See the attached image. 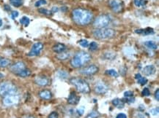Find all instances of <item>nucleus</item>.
<instances>
[{
  "instance_id": "nucleus-1",
  "label": "nucleus",
  "mask_w": 159,
  "mask_h": 118,
  "mask_svg": "<svg viewBox=\"0 0 159 118\" xmlns=\"http://www.w3.org/2000/svg\"><path fill=\"white\" fill-rule=\"evenodd\" d=\"M73 21L79 26H87L93 19V15L91 11L84 8H76L72 12Z\"/></svg>"
},
{
  "instance_id": "nucleus-2",
  "label": "nucleus",
  "mask_w": 159,
  "mask_h": 118,
  "mask_svg": "<svg viewBox=\"0 0 159 118\" xmlns=\"http://www.w3.org/2000/svg\"><path fill=\"white\" fill-rule=\"evenodd\" d=\"M92 56L88 53L84 51L77 52L70 61V64L73 68H80L89 62Z\"/></svg>"
},
{
  "instance_id": "nucleus-3",
  "label": "nucleus",
  "mask_w": 159,
  "mask_h": 118,
  "mask_svg": "<svg viewBox=\"0 0 159 118\" xmlns=\"http://www.w3.org/2000/svg\"><path fill=\"white\" fill-rule=\"evenodd\" d=\"M70 82L76 88L79 93L88 94L90 93V87L86 81L79 77H73L70 80Z\"/></svg>"
},
{
  "instance_id": "nucleus-4",
  "label": "nucleus",
  "mask_w": 159,
  "mask_h": 118,
  "mask_svg": "<svg viewBox=\"0 0 159 118\" xmlns=\"http://www.w3.org/2000/svg\"><path fill=\"white\" fill-rule=\"evenodd\" d=\"M115 30L111 28H96L93 32V36L98 40H110L115 37Z\"/></svg>"
},
{
  "instance_id": "nucleus-5",
  "label": "nucleus",
  "mask_w": 159,
  "mask_h": 118,
  "mask_svg": "<svg viewBox=\"0 0 159 118\" xmlns=\"http://www.w3.org/2000/svg\"><path fill=\"white\" fill-rule=\"evenodd\" d=\"M18 93V88L11 82H4L0 84V95L5 97L9 95Z\"/></svg>"
},
{
  "instance_id": "nucleus-6",
  "label": "nucleus",
  "mask_w": 159,
  "mask_h": 118,
  "mask_svg": "<svg viewBox=\"0 0 159 118\" xmlns=\"http://www.w3.org/2000/svg\"><path fill=\"white\" fill-rule=\"evenodd\" d=\"M111 18H110L109 15L107 14H103V15H99L98 17L95 18L93 26L96 28H107L111 23Z\"/></svg>"
},
{
  "instance_id": "nucleus-7",
  "label": "nucleus",
  "mask_w": 159,
  "mask_h": 118,
  "mask_svg": "<svg viewBox=\"0 0 159 118\" xmlns=\"http://www.w3.org/2000/svg\"><path fill=\"white\" fill-rule=\"evenodd\" d=\"M20 97L18 93L13 95H9L5 96L3 99V104L6 107H13L18 104L19 102Z\"/></svg>"
},
{
  "instance_id": "nucleus-8",
  "label": "nucleus",
  "mask_w": 159,
  "mask_h": 118,
  "mask_svg": "<svg viewBox=\"0 0 159 118\" xmlns=\"http://www.w3.org/2000/svg\"><path fill=\"white\" fill-rule=\"evenodd\" d=\"M99 68L95 65H89L88 66L84 67L82 70L79 71V73L82 75H86V76H91L94 75L98 72Z\"/></svg>"
},
{
  "instance_id": "nucleus-9",
  "label": "nucleus",
  "mask_w": 159,
  "mask_h": 118,
  "mask_svg": "<svg viewBox=\"0 0 159 118\" xmlns=\"http://www.w3.org/2000/svg\"><path fill=\"white\" fill-rule=\"evenodd\" d=\"M43 49V44L41 42H36L32 45L31 50L28 53V56L30 57H34V56H38L40 54V53Z\"/></svg>"
},
{
  "instance_id": "nucleus-10",
  "label": "nucleus",
  "mask_w": 159,
  "mask_h": 118,
  "mask_svg": "<svg viewBox=\"0 0 159 118\" xmlns=\"http://www.w3.org/2000/svg\"><path fill=\"white\" fill-rule=\"evenodd\" d=\"M34 83L39 86L46 87L50 85L51 80L48 77L45 76V75H39V76H37L34 79Z\"/></svg>"
},
{
  "instance_id": "nucleus-11",
  "label": "nucleus",
  "mask_w": 159,
  "mask_h": 118,
  "mask_svg": "<svg viewBox=\"0 0 159 118\" xmlns=\"http://www.w3.org/2000/svg\"><path fill=\"white\" fill-rule=\"evenodd\" d=\"M109 6L115 13H119L123 11V5L120 0H109Z\"/></svg>"
},
{
  "instance_id": "nucleus-12",
  "label": "nucleus",
  "mask_w": 159,
  "mask_h": 118,
  "mask_svg": "<svg viewBox=\"0 0 159 118\" xmlns=\"http://www.w3.org/2000/svg\"><path fill=\"white\" fill-rule=\"evenodd\" d=\"M26 68V66L25 63H24L23 61H18L10 66V70H11V72H13V74L16 75L18 73L21 72L22 70H24Z\"/></svg>"
},
{
  "instance_id": "nucleus-13",
  "label": "nucleus",
  "mask_w": 159,
  "mask_h": 118,
  "mask_svg": "<svg viewBox=\"0 0 159 118\" xmlns=\"http://www.w3.org/2000/svg\"><path fill=\"white\" fill-rule=\"evenodd\" d=\"M108 89H109V87L103 82H98L95 84L94 87L95 92L99 95L104 94L108 91Z\"/></svg>"
},
{
  "instance_id": "nucleus-14",
  "label": "nucleus",
  "mask_w": 159,
  "mask_h": 118,
  "mask_svg": "<svg viewBox=\"0 0 159 118\" xmlns=\"http://www.w3.org/2000/svg\"><path fill=\"white\" fill-rule=\"evenodd\" d=\"M142 72L145 76H151L156 74V68L154 65H148L143 69Z\"/></svg>"
},
{
  "instance_id": "nucleus-15",
  "label": "nucleus",
  "mask_w": 159,
  "mask_h": 118,
  "mask_svg": "<svg viewBox=\"0 0 159 118\" xmlns=\"http://www.w3.org/2000/svg\"><path fill=\"white\" fill-rule=\"evenodd\" d=\"M79 101H80V97L79 95H77L75 92L71 93L68 99V103L70 105L78 104Z\"/></svg>"
},
{
  "instance_id": "nucleus-16",
  "label": "nucleus",
  "mask_w": 159,
  "mask_h": 118,
  "mask_svg": "<svg viewBox=\"0 0 159 118\" xmlns=\"http://www.w3.org/2000/svg\"><path fill=\"white\" fill-rule=\"evenodd\" d=\"M39 97L43 100L48 101L52 99V93L49 90H43L39 92Z\"/></svg>"
},
{
  "instance_id": "nucleus-17",
  "label": "nucleus",
  "mask_w": 159,
  "mask_h": 118,
  "mask_svg": "<svg viewBox=\"0 0 159 118\" xmlns=\"http://www.w3.org/2000/svg\"><path fill=\"white\" fill-rule=\"evenodd\" d=\"M52 49H53V51L56 53L59 54L65 51V50H66V46L62 43H57L53 46Z\"/></svg>"
},
{
  "instance_id": "nucleus-18",
  "label": "nucleus",
  "mask_w": 159,
  "mask_h": 118,
  "mask_svg": "<svg viewBox=\"0 0 159 118\" xmlns=\"http://www.w3.org/2000/svg\"><path fill=\"white\" fill-rule=\"evenodd\" d=\"M135 32L138 34H142V35L147 36L150 34H154V30L152 28H147L144 29H137L136 30Z\"/></svg>"
},
{
  "instance_id": "nucleus-19",
  "label": "nucleus",
  "mask_w": 159,
  "mask_h": 118,
  "mask_svg": "<svg viewBox=\"0 0 159 118\" xmlns=\"http://www.w3.org/2000/svg\"><path fill=\"white\" fill-rule=\"evenodd\" d=\"M11 64L10 59L0 56V68H6Z\"/></svg>"
},
{
  "instance_id": "nucleus-20",
  "label": "nucleus",
  "mask_w": 159,
  "mask_h": 118,
  "mask_svg": "<svg viewBox=\"0 0 159 118\" xmlns=\"http://www.w3.org/2000/svg\"><path fill=\"white\" fill-rule=\"evenodd\" d=\"M112 104L115 106V107L118 108V109H123L124 106H125V103H124V101L122 100V99H115L112 101Z\"/></svg>"
},
{
  "instance_id": "nucleus-21",
  "label": "nucleus",
  "mask_w": 159,
  "mask_h": 118,
  "mask_svg": "<svg viewBox=\"0 0 159 118\" xmlns=\"http://www.w3.org/2000/svg\"><path fill=\"white\" fill-rule=\"evenodd\" d=\"M31 74H32V72H31V71H30V70L26 68V69H24V70H22L21 72L18 73V74H16V76H18L19 77H22V78H24V77H30V75H31Z\"/></svg>"
},
{
  "instance_id": "nucleus-22",
  "label": "nucleus",
  "mask_w": 159,
  "mask_h": 118,
  "mask_svg": "<svg viewBox=\"0 0 159 118\" xmlns=\"http://www.w3.org/2000/svg\"><path fill=\"white\" fill-rule=\"evenodd\" d=\"M71 56V53L70 52H62L61 53H59L58 56H57V58L59 60H61V61H65V60H67V59L69 58Z\"/></svg>"
},
{
  "instance_id": "nucleus-23",
  "label": "nucleus",
  "mask_w": 159,
  "mask_h": 118,
  "mask_svg": "<svg viewBox=\"0 0 159 118\" xmlns=\"http://www.w3.org/2000/svg\"><path fill=\"white\" fill-rule=\"evenodd\" d=\"M144 45H145L147 48L149 49H151V50H156L158 48V45L156 42L152 41V40H150V41H146L144 43Z\"/></svg>"
},
{
  "instance_id": "nucleus-24",
  "label": "nucleus",
  "mask_w": 159,
  "mask_h": 118,
  "mask_svg": "<svg viewBox=\"0 0 159 118\" xmlns=\"http://www.w3.org/2000/svg\"><path fill=\"white\" fill-rule=\"evenodd\" d=\"M101 113L98 110H93L90 113L87 115L86 118H99L101 117Z\"/></svg>"
},
{
  "instance_id": "nucleus-25",
  "label": "nucleus",
  "mask_w": 159,
  "mask_h": 118,
  "mask_svg": "<svg viewBox=\"0 0 159 118\" xmlns=\"http://www.w3.org/2000/svg\"><path fill=\"white\" fill-rule=\"evenodd\" d=\"M9 1L10 3L15 7H19L23 5V0H9Z\"/></svg>"
},
{
  "instance_id": "nucleus-26",
  "label": "nucleus",
  "mask_w": 159,
  "mask_h": 118,
  "mask_svg": "<svg viewBox=\"0 0 159 118\" xmlns=\"http://www.w3.org/2000/svg\"><path fill=\"white\" fill-rule=\"evenodd\" d=\"M57 76L59 78L64 80V79L68 78V73H67L64 70H60V71H58V72H57Z\"/></svg>"
},
{
  "instance_id": "nucleus-27",
  "label": "nucleus",
  "mask_w": 159,
  "mask_h": 118,
  "mask_svg": "<svg viewBox=\"0 0 159 118\" xmlns=\"http://www.w3.org/2000/svg\"><path fill=\"white\" fill-rule=\"evenodd\" d=\"M20 23H21L22 25L27 26L30 23V18L26 17V16H24V17H22L21 19H20Z\"/></svg>"
},
{
  "instance_id": "nucleus-28",
  "label": "nucleus",
  "mask_w": 159,
  "mask_h": 118,
  "mask_svg": "<svg viewBox=\"0 0 159 118\" xmlns=\"http://www.w3.org/2000/svg\"><path fill=\"white\" fill-rule=\"evenodd\" d=\"M106 74L108 75H110V76L114 77H117L119 76V74L117 72V71H115V70H109L106 71Z\"/></svg>"
},
{
  "instance_id": "nucleus-29",
  "label": "nucleus",
  "mask_w": 159,
  "mask_h": 118,
  "mask_svg": "<svg viewBox=\"0 0 159 118\" xmlns=\"http://www.w3.org/2000/svg\"><path fill=\"white\" fill-rule=\"evenodd\" d=\"M146 0H134V5L138 7H142V6H144L146 5Z\"/></svg>"
},
{
  "instance_id": "nucleus-30",
  "label": "nucleus",
  "mask_w": 159,
  "mask_h": 118,
  "mask_svg": "<svg viewBox=\"0 0 159 118\" xmlns=\"http://www.w3.org/2000/svg\"><path fill=\"white\" fill-rule=\"evenodd\" d=\"M38 11H39L40 13L43 14V15H49L52 14L51 11H48V10L46 9V8H40V9L38 10Z\"/></svg>"
},
{
  "instance_id": "nucleus-31",
  "label": "nucleus",
  "mask_w": 159,
  "mask_h": 118,
  "mask_svg": "<svg viewBox=\"0 0 159 118\" xmlns=\"http://www.w3.org/2000/svg\"><path fill=\"white\" fill-rule=\"evenodd\" d=\"M79 44H80L81 47H83V48H88V47H89V42L86 40H79Z\"/></svg>"
},
{
  "instance_id": "nucleus-32",
  "label": "nucleus",
  "mask_w": 159,
  "mask_h": 118,
  "mask_svg": "<svg viewBox=\"0 0 159 118\" xmlns=\"http://www.w3.org/2000/svg\"><path fill=\"white\" fill-rule=\"evenodd\" d=\"M46 4H47V2H46V0H38V1L34 3V6H35L36 7H39L42 5H46Z\"/></svg>"
},
{
  "instance_id": "nucleus-33",
  "label": "nucleus",
  "mask_w": 159,
  "mask_h": 118,
  "mask_svg": "<svg viewBox=\"0 0 159 118\" xmlns=\"http://www.w3.org/2000/svg\"><path fill=\"white\" fill-rule=\"evenodd\" d=\"M148 82V79H147L146 77H141L139 80H137V82L141 85H144L147 84V82Z\"/></svg>"
},
{
  "instance_id": "nucleus-34",
  "label": "nucleus",
  "mask_w": 159,
  "mask_h": 118,
  "mask_svg": "<svg viewBox=\"0 0 159 118\" xmlns=\"http://www.w3.org/2000/svg\"><path fill=\"white\" fill-rule=\"evenodd\" d=\"M89 50H92V51H95V50H96L98 49V44L95 42H93L89 44Z\"/></svg>"
},
{
  "instance_id": "nucleus-35",
  "label": "nucleus",
  "mask_w": 159,
  "mask_h": 118,
  "mask_svg": "<svg viewBox=\"0 0 159 118\" xmlns=\"http://www.w3.org/2000/svg\"><path fill=\"white\" fill-rule=\"evenodd\" d=\"M142 94L143 96H149V95H150V91L148 87H145V88H144L143 91H142Z\"/></svg>"
},
{
  "instance_id": "nucleus-36",
  "label": "nucleus",
  "mask_w": 159,
  "mask_h": 118,
  "mask_svg": "<svg viewBox=\"0 0 159 118\" xmlns=\"http://www.w3.org/2000/svg\"><path fill=\"white\" fill-rule=\"evenodd\" d=\"M158 112H159L158 107L153 108V109H150V113H151V115H152L153 116H156V115H158Z\"/></svg>"
},
{
  "instance_id": "nucleus-37",
  "label": "nucleus",
  "mask_w": 159,
  "mask_h": 118,
  "mask_svg": "<svg viewBox=\"0 0 159 118\" xmlns=\"http://www.w3.org/2000/svg\"><path fill=\"white\" fill-rule=\"evenodd\" d=\"M133 95H134V93L132 92V91H125V92L124 93V96H125V98L133 97Z\"/></svg>"
},
{
  "instance_id": "nucleus-38",
  "label": "nucleus",
  "mask_w": 159,
  "mask_h": 118,
  "mask_svg": "<svg viewBox=\"0 0 159 118\" xmlns=\"http://www.w3.org/2000/svg\"><path fill=\"white\" fill-rule=\"evenodd\" d=\"M48 118H59V115L57 112H52L50 113V115H48Z\"/></svg>"
},
{
  "instance_id": "nucleus-39",
  "label": "nucleus",
  "mask_w": 159,
  "mask_h": 118,
  "mask_svg": "<svg viewBox=\"0 0 159 118\" xmlns=\"http://www.w3.org/2000/svg\"><path fill=\"white\" fill-rule=\"evenodd\" d=\"M125 101L127 103H134L135 101V99L134 97H129V98H126Z\"/></svg>"
},
{
  "instance_id": "nucleus-40",
  "label": "nucleus",
  "mask_w": 159,
  "mask_h": 118,
  "mask_svg": "<svg viewBox=\"0 0 159 118\" xmlns=\"http://www.w3.org/2000/svg\"><path fill=\"white\" fill-rule=\"evenodd\" d=\"M18 15H19V14H18V11H13L11 13V18H13V19H15L16 18L18 17Z\"/></svg>"
},
{
  "instance_id": "nucleus-41",
  "label": "nucleus",
  "mask_w": 159,
  "mask_h": 118,
  "mask_svg": "<svg viewBox=\"0 0 159 118\" xmlns=\"http://www.w3.org/2000/svg\"><path fill=\"white\" fill-rule=\"evenodd\" d=\"M84 108L81 107V108H79V109H77L76 113L78 114V115L81 116L84 114Z\"/></svg>"
},
{
  "instance_id": "nucleus-42",
  "label": "nucleus",
  "mask_w": 159,
  "mask_h": 118,
  "mask_svg": "<svg viewBox=\"0 0 159 118\" xmlns=\"http://www.w3.org/2000/svg\"><path fill=\"white\" fill-rule=\"evenodd\" d=\"M155 99L156 101H159V89H157L155 92Z\"/></svg>"
},
{
  "instance_id": "nucleus-43",
  "label": "nucleus",
  "mask_w": 159,
  "mask_h": 118,
  "mask_svg": "<svg viewBox=\"0 0 159 118\" xmlns=\"http://www.w3.org/2000/svg\"><path fill=\"white\" fill-rule=\"evenodd\" d=\"M116 118H127V115L124 113H120L118 114Z\"/></svg>"
},
{
  "instance_id": "nucleus-44",
  "label": "nucleus",
  "mask_w": 159,
  "mask_h": 118,
  "mask_svg": "<svg viewBox=\"0 0 159 118\" xmlns=\"http://www.w3.org/2000/svg\"><path fill=\"white\" fill-rule=\"evenodd\" d=\"M59 11V8L57 7H53L52 11H51V12H52V13H57V12Z\"/></svg>"
},
{
  "instance_id": "nucleus-45",
  "label": "nucleus",
  "mask_w": 159,
  "mask_h": 118,
  "mask_svg": "<svg viewBox=\"0 0 159 118\" xmlns=\"http://www.w3.org/2000/svg\"><path fill=\"white\" fill-rule=\"evenodd\" d=\"M141 77H142V75L140 74H136L135 75V79H136V80H139V79Z\"/></svg>"
},
{
  "instance_id": "nucleus-46",
  "label": "nucleus",
  "mask_w": 159,
  "mask_h": 118,
  "mask_svg": "<svg viewBox=\"0 0 159 118\" xmlns=\"http://www.w3.org/2000/svg\"><path fill=\"white\" fill-rule=\"evenodd\" d=\"M3 77H4V74H2V73H0V80H1V79H2Z\"/></svg>"
},
{
  "instance_id": "nucleus-47",
  "label": "nucleus",
  "mask_w": 159,
  "mask_h": 118,
  "mask_svg": "<svg viewBox=\"0 0 159 118\" xmlns=\"http://www.w3.org/2000/svg\"><path fill=\"white\" fill-rule=\"evenodd\" d=\"M2 24H3V23H2V21L1 19H0V27H1V26H2Z\"/></svg>"
},
{
  "instance_id": "nucleus-48",
  "label": "nucleus",
  "mask_w": 159,
  "mask_h": 118,
  "mask_svg": "<svg viewBox=\"0 0 159 118\" xmlns=\"http://www.w3.org/2000/svg\"><path fill=\"white\" fill-rule=\"evenodd\" d=\"M26 118H35L34 117H32V116H29V117H26Z\"/></svg>"
}]
</instances>
